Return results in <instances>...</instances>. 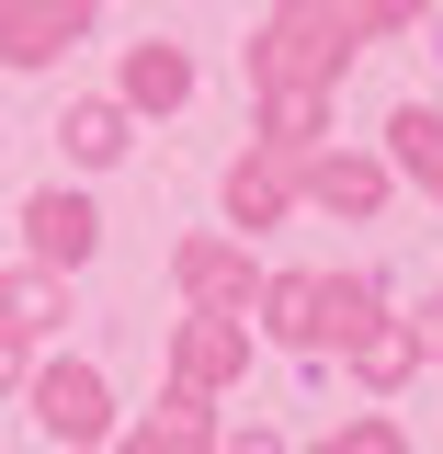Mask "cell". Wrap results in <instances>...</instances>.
<instances>
[{
	"label": "cell",
	"instance_id": "1",
	"mask_svg": "<svg viewBox=\"0 0 443 454\" xmlns=\"http://www.w3.org/2000/svg\"><path fill=\"white\" fill-rule=\"evenodd\" d=\"M352 12L341 0H262V35H250V91H341L352 80Z\"/></svg>",
	"mask_w": 443,
	"mask_h": 454
},
{
	"label": "cell",
	"instance_id": "2",
	"mask_svg": "<svg viewBox=\"0 0 443 454\" xmlns=\"http://www.w3.org/2000/svg\"><path fill=\"white\" fill-rule=\"evenodd\" d=\"M23 420H35L57 454H103L114 420H125V397H114V375L91 352H35V364H23Z\"/></svg>",
	"mask_w": 443,
	"mask_h": 454
},
{
	"label": "cell",
	"instance_id": "3",
	"mask_svg": "<svg viewBox=\"0 0 443 454\" xmlns=\"http://www.w3.org/2000/svg\"><path fill=\"white\" fill-rule=\"evenodd\" d=\"M387 205H398V170H387V148H341V137H319V148L296 160V216L376 227Z\"/></svg>",
	"mask_w": 443,
	"mask_h": 454
},
{
	"label": "cell",
	"instance_id": "4",
	"mask_svg": "<svg viewBox=\"0 0 443 454\" xmlns=\"http://www.w3.org/2000/svg\"><path fill=\"white\" fill-rule=\"evenodd\" d=\"M250 352H262V330H250L239 307H182V318H170V387L227 397V387H250Z\"/></svg>",
	"mask_w": 443,
	"mask_h": 454
},
{
	"label": "cell",
	"instance_id": "5",
	"mask_svg": "<svg viewBox=\"0 0 443 454\" xmlns=\"http://www.w3.org/2000/svg\"><path fill=\"white\" fill-rule=\"evenodd\" d=\"M103 35V0H0V68L12 80H46L68 68V46Z\"/></svg>",
	"mask_w": 443,
	"mask_h": 454
},
{
	"label": "cell",
	"instance_id": "6",
	"mask_svg": "<svg viewBox=\"0 0 443 454\" xmlns=\"http://www.w3.org/2000/svg\"><path fill=\"white\" fill-rule=\"evenodd\" d=\"M170 295H182V307H239V318H250V295H262L250 239H239V227H194V239H170Z\"/></svg>",
	"mask_w": 443,
	"mask_h": 454
},
{
	"label": "cell",
	"instance_id": "7",
	"mask_svg": "<svg viewBox=\"0 0 443 454\" xmlns=\"http://www.w3.org/2000/svg\"><path fill=\"white\" fill-rule=\"evenodd\" d=\"M23 262H46V273H91V262H103V205H91L80 182L23 193Z\"/></svg>",
	"mask_w": 443,
	"mask_h": 454
},
{
	"label": "cell",
	"instance_id": "8",
	"mask_svg": "<svg viewBox=\"0 0 443 454\" xmlns=\"http://www.w3.org/2000/svg\"><path fill=\"white\" fill-rule=\"evenodd\" d=\"M217 227H239V239H273V227H296V160H273V148H239V160L217 170Z\"/></svg>",
	"mask_w": 443,
	"mask_h": 454
},
{
	"label": "cell",
	"instance_id": "9",
	"mask_svg": "<svg viewBox=\"0 0 443 454\" xmlns=\"http://www.w3.org/2000/svg\"><path fill=\"white\" fill-rule=\"evenodd\" d=\"M341 375H352L364 397H398L409 375H432V352H421V318H409V307H376L364 330L341 340Z\"/></svg>",
	"mask_w": 443,
	"mask_h": 454
},
{
	"label": "cell",
	"instance_id": "10",
	"mask_svg": "<svg viewBox=\"0 0 443 454\" xmlns=\"http://www.w3.org/2000/svg\"><path fill=\"white\" fill-rule=\"evenodd\" d=\"M194 91H205V68H194V46H170V35H137V46L114 57V103L137 114V125L148 114H182Z\"/></svg>",
	"mask_w": 443,
	"mask_h": 454
},
{
	"label": "cell",
	"instance_id": "11",
	"mask_svg": "<svg viewBox=\"0 0 443 454\" xmlns=\"http://www.w3.org/2000/svg\"><path fill=\"white\" fill-rule=\"evenodd\" d=\"M103 454H217V397L194 387H160V409H137V420H114Z\"/></svg>",
	"mask_w": 443,
	"mask_h": 454
},
{
	"label": "cell",
	"instance_id": "12",
	"mask_svg": "<svg viewBox=\"0 0 443 454\" xmlns=\"http://www.w3.org/2000/svg\"><path fill=\"white\" fill-rule=\"evenodd\" d=\"M330 125H341V91H250V148H273V160H307Z\"/></svg>",
	"mask_w": 443,
	"mask_h": 454
},
{
	"label": "cell",
	"instance_id": "13",
	"mask_svg": "<svg viewBox=\"0 0 443 454\" xmlns=\"http://www.w3.org/2000/svg\"><path fill=\"white\" fill-rule=\"evenodd\" d=\"M125 148H137V114L114 103V91H80V103L57 114V160L68 170H114Z\"/></svg>",
	"mask_w": 443,
	"mask_h": 454
},
{
	"label": "cell",
	"instance_id": "14",
	"mask_svg": "<svg viewBox=\"0 0 443 454\" xmlns=\"http://www.w3.org/2000/svg\"><path fill=\"white\" fill-rule=\"evenodd\" d=\"M250 330L273 340V352H296V364H319V273H262Z\"/></svg>",
	"mask_w": 443,
	"mask_h": 454
},
{
	"label": "cell",
	"instance_id": "15",
	"mask_svg": "<svg viewBox=\"0 0 443 454\" xmlns=\"http://www.w3.org/2000/svg\"><path fill=\"white\" fill-rule=\"evenodd\" d=\"M376 148H387V170L409 182V193H432V205H443V103L409 91V103L387 114V137H376Z\"/></svg>",
	"mask_w": 443,
	"mask_h": 454
},
{
	"label": "cell",
	"instance_id": "16",
	"mask_svg": "<svg viewBox=\"0 0 443 454\" xmlns=\"http://www.w3.org/2000/svg\"><path fill=\"white\" fill-rule=\"evenodd\" d=\"M0 330L46 352V340L68 330V273H46V262H12V273H0Z\"/></svg>",
	"mask_w": 443,
	"mask_h": 454
},
{
	"label": "cell",
	"instance_id": "17",
	"mask_svg": "<svg viewBox=\"0 0 443 454\" xmlns=\"http://www.w3.org/2000/svg\"><path fill=\"white\" fill-rule=\"evenodd\" d=\"M376 307H387V284H376V273H319V352H341Z\"/></svg>",
	"mask_w": 443,
	"mask_h": 454
},
{
	"label": "cell",
	"instance_id": "18",
	"mask_svg": "<svg viewBox=\"0 0 443 454\" xmlns=\"http://www.w3.org/2000/svg\"><path fill=\"white\" fill-rule=\"evenodd\" d=\"M296 454H409V432H398L387 409H352V420H330L319 443H296Z\"/></svg>",
	"mask_w": 443,
	"mask_h": 454
},
{
	"label": "cell",
	"instance_id": "19",
	"mask_svg": "<svg viewBox=\"0 0 443 454\" xmlns=\"http://www.w3.org/2000/svg\"><path fill=\"white\" fill-rule=\"evenodd\" d=\"M341 12H352L364 46H387V35H421V23H432V0H341Z\"/></svg>",
	"mask_w": 443,
	"mask_h": 454
},
{
	"label": "cell",
	"instance_id": "20",
	"mask_svg": "<svg viewBox=\"0 0 443 454\" xmlns=\"http://www.w3.org/2000/svg\"><path fill=\"white\" fill-rule=\"evenodd\" d=\"M217 454H296V443H284L273 420H239V432H217Z\"/></svg>",
	"mask_w": 443,
	"mask_h": 454
},
{
	"label": "cell",
	"instance_id": "21",
	"mask_svg": "<svg viewBox=\"0 0 443 454\" xmlns=\"http://www.w3.org/2000/svg\"><path fill=\"white\" fill-rule=\"evenodd\" d=\"M23 364H35V340H12V330H0V397H23Z\"/></svg>",
	"mask_w": 443,
	"mask_h": 454
},
{
	"label": "cell",
	"instance_id": "22",
	"mask_svg": "<svg viewBox=\"0 0 443 454\" xmlns=\"http://www.w3.org/2000/svg\"><path fill=\"white\" fill-rule=\"evenodd\" d=\"M409 318H421V352H432V364H443V295H421Z\"/></svg>",
	"mask_w": 443,
	"mask_h": 454
}]
</instances>
